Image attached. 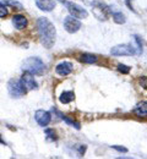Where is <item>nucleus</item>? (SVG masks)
I'll use <instances>...</instances> for the list:
<instances>
[{"label": "nucleus", "instance_id": "1", "mask_svg": "<svg viewBox=\"0 0 147 159\" xmlns=\"http://www.w3.org/2000/svg\"><path fill=\"white\" fill-rule=\"evenodd\" d=\"M37 30L41 43L47 49H50L54 45L57 38V30L54 25L47 17H39L37 21Z\"/></svg>", "mask_w": 147, "mask_h": 159}, {"label": "nucleus", "instance_id": "2", "mask_svg": "<svg viewBox=\"0 0 147 159\" xmlns=\"http://www.w3.org/2000/svg\"><path fill=\"white\" fill-rule=\"evenodd\" d=\"M22 70L25 72L32 74L33 76L34 75L36 76H41L45 72V65L39 58L31 57V58H27L22 62Z\"/></svg>", "mask_w": 147, "mask_h": 159}, {"label": "nucleus", "instance_id": "3", "mask_svg": "<svg viewBox=\"0 0 147 159\" xmlns=\"http://www.w3.org/2000/svg\"><path fill=\"white\" fill-rule=\"evenodd\" d=\"M110 54L113 57H132L139 54V50H137V47H135L134 44L126 43V44H119L113 47L110 49Z\"/></svg>", "mask_w": 147, "mask_h": 159}, {"label": "nucleus", "instance_id": "4", "mask_svg": "<svg viewBox=\"0 0 147 159\" xmlns=\"http://www.w3.org/2000/svg\"><path fill=\"white\" fill-rule=\"evenodd\" d=\"M7 91H9V94L12 98H21L27 92L22 81L17 79H11L7 82Z\"/></svg>", "mask_w": 147, "mask_h": 159}, {"label": "nucleus", "instance_id": "5", "mask_svg": "<svg viewBox=\"0 0 147 159\" xmlns=\"http://www.w3.org/2000/svg\"><path fill=\"white\" fill-rule=\"evenodd\" d=\"M92 11L93 15L99 21H105L110 14V7L102 0H94L92 1Z\"/></svg>", "mask_w": 147, "mask_h": 159}, {"label": "nucleus", "instance_id": "6", "mask_svg": "<svg viewBox=\"0 0 147 159\" xmlns=\"http://www.w3.org/2000/svg\"><path fill=\"white\" fill-rule=\"evenodd\" d=\"M65 6L67 9V11L70 12L71 16L76 17V19H87L88 17V12L87 10L84 9L81 5L72 2V1H65Z\"/></svg>", "mask_w": 147, "mask_h": 159}, {"label": "nucleus", "instance_id": "7", "mask_svg": "<svg viewBox=\"0 0 147 159\" xmlns=\"http://www.w3.org/2000/svg\"><path fill=\"white\" fill-rule=\"evenodd\" d=\"M64 28L67 33H76L81 28V22L74 16H66L64 19Z\"/></svg>", "mask_w": 147, "mask_h": 159}, {"label": "nucleus", "instance_id": "8", "mask_svg": "<svg viewBox=\"0 0 147 159\" xmlns=\"http://www.w3.org/2000/svg\"><path fill=\"white\" fill-rule=\"evenodd\" d=\"M34 119H36L37 124H38L39 126L44 127V126H48V125L50 124V121H52V115H50L49 111L39 109V110H37V111L34 113Z\"/></svg>", "mask_w": 147, "mask_h": 159}, {"label": "nucleus", "instance_id": "9", "mask_svg": "<svg viewBox=\"0 0 147 159\" xmlns=\"http://www.w3.org/2000/svg\"><path fill=\"white\" fill-rule=\"evenodd\" d=\"M21 81L27 91H33V89H37L38 88L37 81L34 80L33 75L30 74V72H23V75L21 76Z\"/></svg>", "mask_w": 147, "mask_h": 159}, {"label": "nucleus", "instance_id": "10", "mask_svg": "<svg viewBox=\"0 0 147 159\" xmlns=\"http://www.w3.org/2000/svg\"><path fill=\"white\" fill-rule=\"evenodd\" d=\"M72 69H74V66H72V64L70 61H63V62H60V64L57 65L55 72L59 76L65 77V76H67V75H70L72 72Z\"/></svg>", "mask_w": 147, "mask_h": 159}, {"label": "nucleus", "instance_id": "11", "mask_svg": "<svg viewBox=\"0 0 147 159\" xmlns=\"http://www.w3.org/2000/svg\"><path fill=\"white\" fill-rule=\"evenodd\" d=\"M36 5L39 10L45 11V12H50L55 9L57 2L54 0H36Z\"/></svg>", "mask_w": 147, "mask_h": 159}, {"label": "nucleus", "instance_id": "12", "mask_svg": "<svg viewBox=\"0 0 147 159\" xmlns=\"http://www.w3.org/2000/svg\"><path fill=\"white\" fill-rule=\"evenodd\" d=\"M132 111L137 118H141V119L147 118V100H142V102L137 103Z\"/></svg>", "mask_w": 147, "mask_h": 159}, {"label": "nucleus", "instance_id": "13", "mask_svg": "<svg viewBox=\"0 0 147 159\" xmlns=\"http://www.w3.org/2000/svg\"><path fill=\"white\" fill-rule=\"evenodd\" d=\"M27 23H28V21L26 19V16H23V15H15V16H12V25L15 26V28L16 30H23V28H26L27 27Z\"/></svg>", "mask_w": 147, "mask_h": 159}, {"label": "nucleus", "instance_id": "14", "mask_svg": "<svg viewBox=\"0 0 147 159\" xmlns=\"http://www.w3.org/2000/svg\"><path fill=\"white\" fill-rule=\"evenodd\" d=\"M74 99H75V93L72 91H64L59 97V102L62 104H69Z\"/></svg>", "mask_w": 147, "mask_h": 159}, {"label": "nucleus", "instance_id": "15", "mask_svg": "<svg viewBox=\"0 0 147 159\" xmlns=\"http://www.w3.org/2000/svg\"><path fill=\"white\" fill-rule=\"evenodd\" d=\"M57 113H58V115L60 116V119H63L67 125H70V126H72V127H75L76 130H80L81 129V126H80V122H77V121H75V120L70 119L69 116H66V115H63L62 113H59L58 110H57Z\"/></svg>", "mask_w": 147, "mask_h": 159}, {"label": "nucleus", "instance_id": "16", "mask_svg": "<svg viewBox=\"0 0 147 159\" xmlns=\"http://www.w3.org/2000/svg\"><path fill=\"white\" fill-rule=\"evenodd\" d=\"M80 60H81L82 62H85V64H94V62H97L98 58H97L96 55H93V54L85 53V54H82V55L80 57Z\"/></svg>", "mask_w": 147, "mask_h": 159}, {"label": "nucleus", "instance_id": "17", "mask_svg": "<svg viewBox=\"0 0 147 159\" xmlns=\"http://www.w3.org/2000/svg\"><path fill=\"white\" fill-rule=\"evenodd\" d=\"M0 4L2 5H7V6H11V7H16V10H22L23 6H22L21 2L16 1V0H0Z\"/></svg>", "mask_w": 147, "mask_h": 159}, {"label": "nucleus", "instance_id": "18", "mask_svg": "<svg viewBox=\"0 0 147 159\" xmlns=\"http://www.w3.org/2000/svg\"><path fill=\"white\" fill-rule=\"evenodd\" d=\"M112 15H113V20H114V22L118 23V25H124V23L126 22V17L123 12L117 11V12H112Z\"/></svg>", "mask_w": 147, "mask_h": 159}, {"label": "nucleus", "instance_id": "19", "mask_svg": "<svg viewBox=\"0 0 147 159\" xmlns=\"http://www.w3.org/2000/svg\"><path fill=\"white\" fill-rule=\"evenodd\" d=\"M44 134L47 135V139L48 141H57L58 139L57 132L54 131V129H45L44 130Z\"/></svg>", "mask_w": 147, "mask_h": 159}, {"label": "nucleus", "instance_id": "20", "mask_svg": "<svg viewBox=\"0 0 147 159\" xmlns=\"http://www.w3.org/2000/svg\"><path fill=\"white\" fill-rule=\"evenodd\" d=\"M117 69H118V71H119L120 74H123V75H127V74L130 72V70H131V67H130V66L124 65V64H119Z\"/></svg>", "mask_w": 147, "mask_h": 159}, {"label": "nucleus", "instance_id": "21", "mask_svg": "<svg viewBox=\"0 0 147 159\" xmlns=\"http://www.w3.org/2000/svg\"><path fill=\"white\" fill-rule=\"evenodd\" d=\"M76 149H77L79 157H84L85 152H86V149H87V146H86V144H77V146H76Z\"/></svg>", "mask_w": 147, "mask_h": 159}, {"label": "nucleus", "instance_id": "22", "mask_svg": "<svg viewBox=\"0 0 147 159\" xmlns=\"http://www.w3.org/2000/svg\"><path fill=\"white\" fill-rule=\"evenodd\" d=\"M134 38H135V42H136V44H137V49H139V54H141L142 53V42H141V38L139 37V36H134Z\"/></svg>", "mask_w": 147, "mask_h": 159}, {"label": "nucleus", "instance_id": "23", "mask_svg": "<svg viewBox=\"0 0 147 159\" xmlns=\"http://www.w3.org/2000/svg\"><path fill=\"white\" fill-rule=\"evenodd\" d=\"M139 84H140L142 88L147 89V76H141V77L139 79Z\"/></svg>", "mask_w": 147, "mask_h": 159}, {"label": "nucleus", "instance_id": "24", "mask_svg": "<svg viewBox=\"0 0 147 159\" xmlns=\"http://www.w3.org/2000/svg\"><path fill=\"white\" fill-rule=\"evenodd\" d=\"M7 14H9V11H7L6 6L0 4V17H5V16H7Z\"/></svg>", "mask_w": 147, "mask_h": 159}, {"label": "nucleus", "instance_id": "25", "mask_svg": "<svg viewBox=\"0 0 147 159\" xmlns=\"http://www.w3.org/2000/svg\"><path fill=\"white\" fill-rule=\"evenodd\" d=\"M112 148L115 149V151H118V152H120V153H126L127 152V148L122 147V146H112Z\"/></svg>", "mask_w": 147, "mask_h": 159}, {"label": "nucleus", "instance_id": "26", "mask_svg": "<svg viewBox=\"0 0 147 159\" xmlns=\"http://www.w3.org/2000/svg\"><path fill=\"white\" fill-rule=\"evenodd\" d=\"M0 144H5L6 146V142L2 139V137H1V135H0Z\"/></svg>", "mask_w": 147, "mask_h": 159}, {"label": "nucleus", "instance_id": "27", "mask_svg": "<svg viewBox=\"0 0 147 159\" xmlns=\"http://www.w3.org/2000/svg\"><path fill=\"white\" fill-rule=\"evenodd\" d=\"M125 1H126V4H127V6H129V9H130V10H132V6L130 5V0H125Z\"/></svg>", "mask_w": 147, "mask_h": 159}, {"label": "nucleus", "instance_id": "28", "mask_svg": "<svg viewBox=\"0 0 147 159\" xmlns=\"http://www.w3.org/2000/svg\"><path fill=\"white\" fill-rule=\"evenodd\" d=\"M59 1H64V0H59Z\"/></svg>", "mask_w": 147, "mask_h": 159}]
</instances>
